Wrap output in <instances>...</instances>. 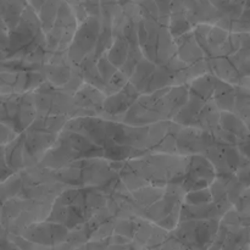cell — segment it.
<instances>
[{"instance_id":"6da1fadb","label":"cell","mask_w":250,"mask_h":250,"mask_svg":"<svg viewBox=\"0 0 250 250\" xmlns=\"http://www.w3.org/2000/svg\"><path fill=\"white\" fill-rule=\"evenodd\" d=\"M99 31L100 19L98 16H87L77 24L72 42L66 50L71 65H78L85 56L94 51Z\"/></svg>"},{"instance_id":"7a4b0ae2","label":"cell","mask_w":250,"mask_h":250,"mask_svg":"<svg viewBox=\"0 0 250 250\" xmlns=\"http://www.w3.org/2000/svg\"><path fill=\"white\" fill-rule=\"evenodd\" d=\"M41 31L42 28L38 15L27 4V6L22 11L19 23L16 24L15 28L9 31L7 56L29 45Z\"/></svg>"},{"instance_id":"3957f363","label":"cell","mask_w":250,"mask_h":250,"mask_svg":"<svg viewBox=\"0 0 250 250\" xmlns=\"http://www.w3.org/2000/svg\"><path fill=\"white\" fill-rule=\"evenodd\" d=\"M216 177L214 166L211 165L204 154L189 155L187 172L182 181V187L186 192L209 187Z\"/></svg>"},{"instance_id":"277c9868","label":"cell","mask_w":250,"mask_h":250,"mask_svg":"<svg viewBox=\"0 0 250 250\" xmlns=\"http://www.w3.org/2000/svg\"><path fill=\"white\" fill-rule=\"evenodd\" d=\"M214 143V137L210 132L195 126H182L176 138V150L177 154L185 156L204 154Z\"/></svg>"},{"instance_id":"5b68a950","label":"cell","mask_w":250,"mask_h":250,"mask_svg":"<svg viewBox=\"0 0 250 250\" xmlns=\"http://www.w3.org/2000/svg\"><path fill=\"white\" fill-rule=\"evenodd\" d=\"M24 132V168L38 165L45 151L53 146L58 134L45 131L26 129Z\"/></svg>"},{"instance_id":"8992f818","label":"cell","mask_w":250,"mask_h":250,"mask_svg":"<svg viewBox=\"0 0 250 250\" xmlns=\"http://www.w3.org/2000/svg\"><path fill=\"white\" fill-rule=\"evenodd\" d=\"M139 94L141 93L128 81L121 90L105 95V99L103 102L102 117L121 122L124 114L133 104V102L138 98Z\"/></svg>"},{"instance_id":"52a82bcc","label":"cell","mask_w":250,"mask_h":250,"mask_svg":"<svg viewBox=\"0 0 250 250\" xmlns=\"http://www.w3.org/2000/svg\"><path fill=\"white\" fill-rule=\"evenodd\" d=\"M62 129L82 134L99 146H104L106 142L105 119L102 116L71 117L66 121Z\"/></svg>"},{"instance_id":"ba28073f","label":"cell","mask_w":250,"mask_h":250,"mask_svg":"<svg viewBox=\"0 0 250 250\" xmlns=\"http://www.w3.org/2000/svg\"><path fill=\"white\" fill-rule=\"evenodd\" d=\"M81 171H82V188H102L119 177V172L111 167L110 161L104 156L92 158L89 164Z\"/></svg>"},{"instance_id":"9c48e42d","label":"cell","mask_w":250,"mask_h":250,"mask_svg":"<svg viewBox=\"0 0 250 250\" xmlns=\"http://www.w3.org/2000/svg\"><path fill=\"white\" fill-rule=\"evenodd\" d=\"M105 99V93L98 89L94 85L83 82L81 87L73 94V105L83 110L92 112L97 116L103 114V102Z\"/></svg>"},{"instance_id":"30bf717a","label":"cell","mask_w":250,"mask_h":250,"mask_svg":"<svg viewBox=\"0 0 250 250\" xmlns=\"http://www.w3.org/2000/svg\"><path fill=\"white\" fill-rule=\"evenodd\" d=\"M37 112L34 109V103H33V92H24L19 95V107L15 114L14 120V128L17 133L26 131L28 128L29 125L33 122L36 119Z\"/></svg>"},{"instance_id":"8fae6325","label":"cell","mask_w":250,"mask_h":250,"mask_svg":"<svg viewBox=\"0 0 250 250\" xmlns=\"http://www.w3.org/2000/svg\"><path fill=\"white\" fill-rule=\"evenodd\" d=\"M173 39H175L176 44V55L187 65L199 60V59L205 58L204 51L198 44L192 31Z\"/></svg>"},{"instance_id":"7c38bea8","label":"cell","mask_w":250,"mask_h":250,"mask_svg":"<svg viewBox=\"0 0 250 250\" xmlns=\"http://www.w3.org/2000/svg\"><path fill=\"white\" fill-rule=\"evenodd\" d=\"M27 241L42 246L43 248H53V222L39 221L29 225L21 234Z\"/></svg>"},{"instance_id":"4fadbf2b","label":"cell","mask_w":250,"mask_h":250,"mask_svg":"<svg viewBox=\"0 0 250 250\" xmlns=\"http://www.w3.org/2000/svg\"><path fill=\"white\" fill-rule=\"evenodd\" d=\"M24 132L19 133L16 138L5 144V163L12 172H20L24 168Z\"/></svg>"},{"instance_id":"5bb4252c","label":"cell","mask_w":250,"mask_h":250,"mask_svg":"<svg viewBox=\"0 0 250 250\" xmlns=\"http://www.w3.org/2000/svg\"><path fill=\"white\" fill-rule=\"evenodd\" d=\"M210 66V72L215 75L219 80L229 82L231 84H237L242 75H239L229 59L227 56H215V58H208Z\"/></svg>"},{"instance_id":"9a60e30c","label":"cell","mask_w":250,"mask_h":250,"mask_svg":"<svg viewBox=\"0 0 250 250\" xmlns=\"http://www.w3.org/2000/svg\"><path fill=\"white\" fill-rule=\"evenodd\" d=\"M234 98H236L234 84L225 82L216 77L214 92H212V100L219 107L220 111H233Z\"/></svg>"},{"instance_id":"2e32d148","label":"cell","mask_w":250,"mask_h":250,"mask_svg":"<svg viewBox=\"0 0 250 250\" xmlns=\"http://www.w3.org/2000/svg\"><path fill=\"white\" fill-rule=\"evenodd\" d=\"M205 100L200 99L197 95L189 93L187 102L185 103L182 107L177 111V114L172 117V121L181 126H193L195 121V117L199 114L202 107L204 106Z\"/></svg>"},{"instance_id":"e0dca14e","label":"cell","mask_w":250,"mask_h":250,"mask_svg":"<svg viewBox=\"0 0 250 250\" xmlns=\"http://www.w3.org/2000/svg\"><path fill=\"white\" fill-rule=\"evenodd\" d=\"M219 126L225 131L236 136L239 141L249 139V126L233 111L220 112Z\"/></svg>"},{"instance_id":"ac0fdd59","label":"cell","mask_w":250,"mask_h":250,"mask_svg":"<svg viewBox=\"0 0 250 250\" xmlns=\"http://www.w3.org/2000/svg\"><path fill=\"white\" fill-rule=\"evenodd\" d=\"M176 54L175 39L168 32L167 26H161L156 41V65H165Z\"/></svg>"},{"instance_id":"d6986e66","label":"cell","mask_w":250,"mask_h":250,"mask_svg":"<svg viewBox=\"0 0 250 250\" xmlns=\"http://www.w3.org/2000/svg\"><path fill=\"white\" fill-rule=\"evenodd\" d=\"M220 110L216 106L212 98L208 99L205 102L204 106L199 111V114L195 117V121L193 126L199 127V128L204 129V131L211 132L212 129L216 128L219 126V119H220Z\"/></svg>"},{"instance_id":"ffe728a7","label":"cell","mask_w":250,"mask_h":250,"mask_svg":"<svg viewBox=\"0 0 250 250\" xmlns=\"http://www.w3.org/2000/svg\"><path fill=\"white\" fill-rule=\"evenodd\" d=\"M27 6V0H0V19L11 31L19 23L22 11Z\"/></svg>"},{"instance_id":"44dd1931","label":"cell","mask_w":250,"mask_h":250,"mask_svg":"<svg viewBox=\"0 0 250 250\" xmlns=\"http://www.w3.org/2000/svg\"><path fill=\"white\" fill-rule=\"evenodd\" d=\"M37 70L43 73L46 82L53 87L60 88L67 82L72 72V66L70 65H55V63H43Z\"/></svg>"},{"instance_id":"7402d4cb","label":"cell","mask_w":250,"mask_h":250,"mask_svg":"<svg viewBox=\"0 0 250 250\" xmlns=\"http://www.w3.org/2000/svg\"><path fill=\"white\" fill-rule=\"evenodd\" d=\"M155 62H153V61L143 56L136 65L132 75L129 76V82L136 87V89L141 94L142 93H146L149 80H150L151 73H153L154 68H155Z\"/></svg>"},{"instance_id":"603a6c76","label":"cell","mask_w":250,"mask_h":250,"mask_svg":"<svg viewBox=\"0 0 250 250\" xmlns=\"http://www.w3.org/2000/svg\"><path fill=\"white\" fill-rule=\"evenodd\" d=\"M97 58H95L94 53L89 54V55L85 56L82 61L77 65L78 71H80L81 76L83 78V82H87L89 84L94 85L98 89L105 90V83L103 82L102 77H100L99 72H98L97 68Z\"/></svg>"},{"instance_id":"cb8c5ba5","label":"cell","mask_w":250,"mask_h":250,"mask_svg":"<svg viewBox=\"0 0 250 250\" xmlns=\"http://www.w3.org/2000/svg\"><path fill=\"white\" fill-rule=\"evenodd\" d=\"M68 116L62 115H46V116H36L27 129H34V131H45L49 133L59 134L62 131Z\"/></svg>"},{"instance_id":"d4e9b609","label":"cell","mask_w":250,"mask_h":250,"mask_svg":"<svg viewBox=\"0 0 250 250\" xmlns=\"http://www.w3.org/2000/svg\"><path fill=\"white\" fill-rule=\"evenodd\" d=\"M216 77L212 75L211 72H207L204 75H200L198 77L193 78L189 83H188V88H189V93L197 95L200 99L205 100L212 98V92H214V85Z\"/></svg>"},{"instance_id":"484cf974","label":"cell","mask_w":250,"mask_h":250,"mask_svg":"<svg viewBox=\"0 0 250 250\" xmlns=\"http://www.w3.org/2000/svg\"><path fill=\"white\" fill-rule=\"evenodd\" d=\"M132 193V198L141 205L142 208L146 209L150 207L151 204L163 198L165 194V187H159V186L153 185H146L143 187L138 188V189L133 190Z\"/></svg>"},{"instance_id":"4316f807","label":"cell","mask_w":250,"mask_h":250,"mask_svg":"<svg viewBox=\"0 0 250 250\" xmlns=\"http://www.w3.org/2000/svg\"><path fill=\"white\" fill-rule=\"evenodd\" d=\"M128 49V41H127L124 36H117L114 37V41H112L111 45H110V48L107 49V51L105 54H106L109 61L115 66V67L121 68L122 65L125 63V61H126Z\"/></svg>"},{"instance_id":"83f0119b","label":"cell","mask_w":250,"mask_h":250,"mask_svg":"<svg viewBox=\"0 0 250 250\" xmlns=\"http://www.w3.org/2000/svg\"><path fill=\"white\" fill-rule=\"evenodd\" d=\"M73 107V94L65 92L60 88H55V92L51 99L49 115H62L68 116ZM70 119V117H68Z\"/></svg>"},{"instance_id":"f1b7e54d","label":"cell","mask_w":250,"mask_h":250,"mask_svg":"<svg viewBox=\"0 0 250 250\" xmlns=\"http://www.w3.org/2000/svg\"><path fill=\"white\" fill-rule=\"evenodd\" d=\"M173 75L175 73L168 70L165 65H155L146 93H151L156 89H160V88L173 85Z\"/></svg>"},{"instance_id":"f546056e","label":"cell","mask_w":250,"mask_h":250,"mask_svg":"<svg viewBox=\"0 0 250 250\" xmlns=\"http://www.w3.org/2000/svg\"><path fill=\"white\" fill-rule=\"evenodd\" d=\"M236 98H234L233 112L237 116L241 117L249 126V114H250V90L249 88L234 84Z\"/></svg>"},{"instance_id":"4dcf8cb0","label":"cell","mask_w":250,"mask_h":250,"mask_svg":"<svg viewBox=\"0 0 250 250\" xmlns=\"http://www.w3.org/2000/svg\"><path fill=\"white\" fill-rule=\"evenodd\" d=\"M61 2L62 0H46L37 14L41 22V28L44 33H46L53 27Z\"/></svg>"},{"instance_id":"1f68e13d","label":"cell","mask_w":250,"mask_h":250,"mask_svg":"<svg viewBox=\"0 0 250 250\" xmlns=\"http://www.w3.org/2000/svg\"><path fill=\"white\" fill-rule=\"evenodd\" d=\"M182 126L171 120L170 127L167 129V133L164 136V138L151 149L153 153H164V154H177L176 150V138Z\"/></svg>"},{"instance_id":"d6a6232c","label":"cell","mask_w":250,"mask_h":250,"mask_svg":"<svg viewBox=\"0 0 250 250\" xmlns=\"http://www.w3.org/2000/svg\"><path fill=\"white\" fill-rule=\"evenodd\" d=\"M22 189V178L20 172H15L0 181V203L19 195Z\"/></svg>"},{"instance_id":"836d02e7","label":"cell","mask_w":250,"mask_h":250,"mask_svg":"<svg viewBox=\"0 0 250 250\" xmlns=\"http://www.w3.org/2000/svg\"><path fill=\"white\" fill-rule=\"evenodd\" d=\"M192 28L193 26L188 21L186 12H171L170 16H168L167 29L173 38L188 33V32L192 31Z\"/></svg>"},{"instance_id":"e575fe53","label":"cell","mask_w":250,"mask_h":250,"mask_svg":"<svg viewBox=\"0 0 250 250\" xmlns=\"http://www.w3.org/2000/svg\"><path fill=\"white\" fill-rule=\"evenodd\" d=\"M53 171L58 182L63 183L66 186H72V187H82V171H81V168L67 165L65 167Z\"/></svg>"},{"instance_id":"d590c367","label":"cell","mask_w":250,"mask_h":250,"mask_svg":"<svg viewBox=\"0 0 250 250\" xmlns=\"http://www.w3.org/2000/svg\"><path fill=\"white\" fill-rule=\"evenodd\" d=\"M171 120H160L148 126V138H146V148L149 151L164 138L170 127Z\"/></svg>"},{"instance_id":"8d00e7d4","label":"cell","mask_w":250,"mask_h":250,"mask_svg":"<svg viewBox=\"0 0 250 250\" xmlns=\"http://www.w3.org/2000/svg\"><path fill=\"white\" fill-rule=\"evenodd\" d=\"M136 221L137 229L136 232H134L133 238H132V248H134V247L144 248L146 241L150 237L154 222L149 221L148 219H144V217H136Z\"/></svg>"},{"instance_id":"74e56055","label":"cell","mask_w":250,"mask_h":250,"mask_svg":"<svg viewBox=\"0 0 250 250\" xmlns=\"http://www.w3.org/2000/svg\"><path fill=\"white\" fill-rule=\"evenodd\" d=\"M232 65L236 67L238 71L239 75H249V68H250V46H242L239 48L236 53L232 55L227 56Z\"/></svg>"},{"instance_id":"f35d334b","label":"cell","mask_w":250,"mask_h":250,"mask_svg":"<svg viewBox=\"0 0 250 250\" xmlns=\"http://www.w3.org/2000/svg\"><path fill=\"white\" fill-rule=\"evenodd\" d=\"M114 233L122 234L127 238H133L137 229L136 217H114Z\"/></svg>"},{"instance_id":"ab89813d","label":"cell","mask_w":250,"mask_h":250,"mask_svg":"<svg viewBox=\"0 0 250 250\" xmlns=\"http://www.w3.org/2000/svg\"><path fill=\"white\" fill-rule=\"evenodd\" d=\"M211 202H212L211 193H210L209 187H207V188H200V189L186 192L182 203H185V204H189V205H202V204H208V203H211Z\"/></svg>"},{"instance_id":"60d3db41","label":"cell","mask_w":250,"mask_h":250,"mask_svg":"<svg viewBox=\"0 0 250 250\" xmlns=\"http://www.w3.org/2000/svg\"><path fill=\"white\" fill-rule=\"evenodd\" d=\"M143 58V54H142L141 46L138 44H134V45H131L129 44V49H128V54H127V58L125 63L122 65V67L120 70L122 71L124 73H126L127 76H131L132 72H133L134 67L138 63V61Z\"/></svg>"},{"instance_id":"b9f144b4","label":"cell","mask_w":250,"mask_h":250,"mask_svg":"<svg viewBox=\"0 0 250 250\" xmlns=\"http://www.w3.org/2000/svg\"><path fill=\"white\" fill-rule=\"evenodd\" d=\"M129 81V77L126 75V73L122 72L120 68H117L115 71L114 75L110 77V80L105 83V95L112 94V93H116L119 90H121L125 85L127 84V82Z\"/></svg>"},{"instance_id":"7bdbcfd3","label":"cell","mask_w":250,"mask_h":250,"mask_svg":"<svg viewBox=\"0 0 250 250\" xmlns=\"http://www.w3.org/2000/svg\"><path fill=\"white\" fill-rule=\"evenodd\" d=\"M114 217L110 220H106L105 222L100 224L97 229H94L90 233V241H109L111 234L114 233Z\"/></svg>"},{"instance_id":"ee69618b","label":"cell","mask_w":250,"mask_h":250,"mask_svg":"<svg viewBox=\"0 0 250 250\" xmlns=\"http://www.w3.org/2000/svg\"><path fill=\"white\" fill-rule=\"evenodd\" d=\"M168 233H170V232L166 231L165 229H163V227L159 226V225L154 224L150 237H149V239L146 241L144 248H148V249L160 248L161 244H163L164 242H165V239L167 238Z\"/></svg>"},{"instance_id":"f6af8a7d","label":"cell","mask_w":250,"mask_h":250,"mask_svg":"<svg viewBox=\"0 0 250 250\" xmlns=\"http://www.w3.org/2000/svg\"><path fill=\"white\" fill-rule=\"evenodd\" d=\"M95 63H97L98 72H99L100 77H102L103 82L104 83H106L107 81L110 80V77L114 75L115 71L117 70V68L110 62L106 54H103L102 56H99V58L97 59V61H95Z\"/></svg>"},{"instance_id":"bcb514c9","label":"cell","mask_w":250,"mask_h":250,"mask_svg":"<svg viewBox=\"0 0 250 250\" xmlns=\"http://www.w3.org/2000/svg\"><path fill=\"white\" fill-rule=\"evenodd\" d=\"M181 205L182 204H178L177 207L173 208V209L171 210V211L168 212V214L166 215L164 219H161L156 225H159V226H161L163 229H165L166 231H168V232L172 231V229L177 226L178 222H180Z\"/></svg>"},{"instance_id":"7dc6e473","label":"cell","mask_w":250,"mask_h":250,"mask_svg":"<svg viewBox=\"0 0 250 250\" xmlns=\"http://www.w3.org/2000/svg\"><path fill=\"white\" fill-rule=\"evenodd\" d=\"M66 220H67V207L53 203V207H51L50 212H49L48 217H46V221L65 225Z\"/></svg>"},{"instance_id":"c3c4849f","label":"cell","mask_w":250,"mask_h":250,"mask_svg":"<svg viewBox=\"0 0 250 250\" xmlns=\"http://www.w3.org/2000/svg\"><path fill=\"white\" fill-rule=\"evenodd\" d=\"M250 198H249V187L244 189V192L239 195L237 202L233 204V208L241 214L243 219L249 217V210H250Z\"/></svg>"},{"instance_id":"681fc988","label":"cell","mask_w":250,"mask_h":250,"mask_svg":"<svg viewBox=\"0 0 250 250\" xmlns=\"http://www.w3.org/2000/svg\"><path fill=\"white\" fill-rule=\"evenodd\" d=\"M27 80H28V70L17 71L16 81L14 83V94H22L27 90Z\"/></svg>"},{"instance_id":"f907efd6","label":"cell","mask_w":250,"mask_h":250,"mask_svg":"<svg viewBox=\"0 0 250 250\" xmlns=\"http://www.w3.org/2000/svg\"><path fill=\"white\" fill-rule=\"evenodd\" d=\"M17 136H19V133L15 131L14 127L0 122V144L1 146H5L6 143H9L10 141L16 138Z\"/></svg>"},{"instance_id":"816d5d0a","label":"cell","mask_w":250,"mask_h":250,"mask_svg":"<svg viewBox=\"0 0 250 250\" xmlns=\"http://www.w3.org/2000/svg\"><path fill=\"white\" fill-rule=\"evenodd\" d=\"M82 4L88 16H100L99 0H83Z\"/></svg>"},{"instance_id":"f5cc1de1","label":"cell","mask_w":250,"mask_h":250,"mask_svg":"<svg viewBox=\"0 0 250 250\" xmlns=\"http://www.w3.org/2000/svg\"><path fill=\"white\" fill-rule=\"evenodd\" d=\"M5 146L0 144V181L5 180L6 177H9L10 175H12V171L7 167L6 163H5Z\"/></svg>"},{"instance_id":"db71d44e","label":"cell","mask_w":250,"mask_h":250,"mask_svg":"<svg viewBox=\"0 0 250 250\" xmlns=\"http://www.w3.org/2000/svg\"><path fill=\"white\" fill-rule=\"evenodd\" d=\"M154 1H155L156 7H158L159 16H161V17L170 16L171 4H172V0H154Z\"/></svg>"},{"instance_id":"11a10c76","label":"cell","mask_w":250,"mask_h":250,"mask_svg":"<svg viewBox=\"0 0 250 250\" xmlns=\"http://www.w3.org/2000/svg\"><path fill=\"white\" fill-rule=\"evenodd\" d=\"M46 0H27V4L34 10V11L38 14V11L41 10V7L43 6V4L45 2Z\"/></svg>"},{"instance_id":"9f6ffc18","label":"cell","mask_w":250,"mask_h":250,"mask_svg":"<svg viewBox=\"0 0 250 250\" xmlns=\"http://www.w3.org/2000/svg\"><path fill=\"white\" fill-rule=\"evenodd\" d=\"M65 1L67 2V4L70 5V6H75V5L81 4V2H82L83 0H65Z\"/></svg>"},{"instance_id":"6f0895ef","label":"cell","mask_w":250,"mask_h":250,"mask_svg":"<svg viewBox=\"0 0 250 250\" xmlns=\"http://www.w3.org/2000/svg\"><path fill=\"white\" fill-rule=\"evenodd\" d=\"M115 1L117 2V4L119 5H125V4H127V2H129V1H132V0H115Z\"/></svg>"},{"instance_id":"680465c9","label":"cell","mask_w":250,"mask_h":250,"mask_svg":"<svg viewBox=\"0 0 250 250\" xmlns=\"http://www.w3.org/2000/svg\"><path fill=\"white\" fill-rule=\"evenodd\" d=\"M100 4H107V2H116L115 0H99Z\"/></svg>"},{"instance_id":"91938a15","label":"cell","mask_w":250,"mask_h":250,"mask_svg":"<svg viewBox=\"0 0 250 250\" xmlns=\"http://www.w3.org/2000/svg\"><path fill=\"white\" fill-rule=\"evenodd\" d=\"M197 1H199V2H207V1H209V0H197Z\"/></svg>"},{"instance_id":"94428289","label":"cell","mask_w":250,"mask_h":250,"mask_svg":"<svg viewBox=\"0 0 250 250\" xmlns=\"http://www.w3.org/2000/svg\"><path fill=\"white\" fill-rule=\"evenodd\" d=\"M132 1H134V2H138V1H141V0H132Z\"/></svg>"}]
</instances>
